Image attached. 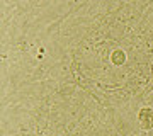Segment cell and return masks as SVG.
<instances>
[{"mask_svg":"<svg viewBox=\"0 0 153 136\" xmlns=\"http://www.w3.org/2000/svg\"><path fill=\"white\" fill-rule=\"evenodd\" d=\"M140 121H141V126L145 129L152 128L153 126V111L152 109H143L140 112Z\"/></svg>","mask_w":153,"mask_h":136,"instance_id":"6da1fadb","label":"cell"}]
</instances>
